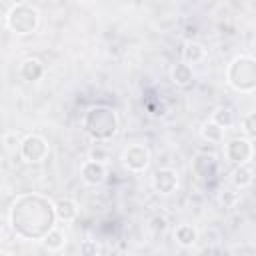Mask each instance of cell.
<instances>
[{"label":"cell","mask_w":256,"mask_h":256,"mask_svg":"<svg viewBox=\"0 0 256 256\" xmlns=\"http://www.w3.org/2000/svg\"><path fill=\"white\" fill-rule=\"evenodd\" d=\"M54 202L36 192L18 196L10 208V226L24 240H42L54 228Z\"/></svg>","instance_id":"1"},{"label":"cell","mask_w":256,"mask_h":256,"mask_svg":"<svg viewBox=\"0 0 256 256\" xmlns=\"http://www.w3.org/2000/svg\"><path fill=\"white\" fill-rule=\"evenodd\" d=\"M82 128L96 142L112 140L120 128L118 114L110 106H92L82 118Z\"/></svg>","instance_id":"2"},{"label":"cell","mask_w":256,"mask_h":256,"mask_svg":"<svg viewBox=\"0 0 256 256\" xmlns=\"http://www.w3.org/2000/svg\"><path fill=\"white\" fill-rule=\"evenodd\" d=\"M228 84L238 92H252L256 88V60L252 56H236L226 68Z\"/></svg>","instance_id":"3"},{"label":"cell","mask_w":256,"mask_h":256,"mask_svg":"<svg viewBox=\"0 0 256 256\" xmlns=\"http://www.w3.org/2000/svg\"><path fill=\"white\" fill-rule=\"evenodd\" d=\"M38 10L30 4H14L6 14V26L20 36L32 34L38 28Z\"/></svg>","instance_id":"4"},{"label":"cell","mask_w":256,"mask_h":256,"mask_svg":"<svg viewBox=\"0 0 256 256\" xmlns=\"http://www.w3.org/2000/svg\"><path fill=\"white\" fill-rule=\"evenodd\" d=\"M18 152L26 162L36 164V162H42L48 156V142L40 134H28V136L22 138Z\"/></svg>","instance_id":"5"},{"label":"cell","mask_w":256,"mask_h":256,"mask_svg":"<svg viewBox=\"0 0 256 256\" xmlns=\"http://www.w3.org/2000/svg\"><path fill=\"white\" fill-rule=\"evenodd\" d=\"M122 162L130 172H144L150 164V150L144 144H132L124 150Z\"/></svg>","instance_id":"6"},{"label":"cell","mask_w":256,"mask_h":256,"mask_svg":"<svg viewBox=\"0 0 256 256\" xmlns=\"http://www.w3.org/2000/svg\"><path fill=\"white\" fill-rule=\"evenodd\" d=\"M224 152H226V158L230 160V162H234V164H244V162H248L250 158H252V140L250 138H232L228 144H226V148H224Z\"/></svg>","instance_id":"7"},{"label":"cell","mask_w":256,"mask_h":256,"mask_svg":"<svg viewBox=\"0 0 256 256\" xmlns=\"http://www.w3.org/2000/svg\"><path fill=\"white\" fill-rule=\"evenodd\" d=\"M152 186L158 194H172L178 188V172L174 168H158L152 176Z\"/></svg>","instance_id":"8"},{"label":"cell","mask_w":256,"mask_h":256,"mask_svg":"<svg viewBox=\"0 0 256 256\" xmlns=\"http://www.w3.org/2000/svg\"><path fill=\"white\" fill-rule=\"evenodd\" d=\"M192 168L200 178H212L218 172V160L214 154L208 152H198L192 160Z\"/></svg>","instance_id":"9"},{"label":"cell","mask_w":256,"mask_h":256,"mask_svg":"<svg viewBox=\"0 0 256 256\" xmlns=\"http://www.w3.org/2000/svg\"><path fill=\"white\" fill-rule=\"evenodd\" d=\"M80 174H82V180L90 186H98L106 180V164L104 162H98V160H86L80 168Z\"/></svg>","instance_id":"10"},{"label":"cell","mask_w":256,"mask_h":256,"mask_svg":"<svg viewBox=\"0 0 256 256\" xmlns=\"http://www.w3.org/2000/svg\"><path fill=\"white\" fill-rule=\"evenodd\" d=\"M54 214H56V220L72 222L78 216V204L72 198H58L54 202Z\"/></svg>","instance_id":"11"},{"label":"cell","mask_w":256,"mask_h":256,"mask_svg":"<svg viewBox=\"0 0 256 256\" xmlns=\"http://www.w3.org/2000/svg\"><path fill=\"white\" fill-rule=\"evenodd\" d=\"M20 76L26 82H36L44 76V64L38 58H26L20 66Z\"/></svg>","instance_id":"12"},{"label":"cell","mask_w":256,"mask_h":256,"mask_svg":"<svg viewBox=\"0 0 256 256\" xmlns=\"http://www.w3.org/2000/svg\"><path fill=\"white\" fill-rule=\"evenodd\" d=\"M170 76H172V82H174L176 86L184 88V86L192 84V78H194V70H192V66H190V64H186V62L182 60V62L174 64V68H172Z\"/></svg>","instance_id":"13"},{"label":"cell","mask_w":256,"mask_h":256,"mask_svg":"<svg viewBox=\"0 0 256 256\" xmlns=\"http://www.w3.org/2000/svg\"><path fill=\"white\" fill-rule=\"evenodd\" d=\"M174 240L182 246V248H190L198 242V230L192 224H180L174 230Z\"/></svg>","instance_id":"14"},{"label":"cell","mask_w":256,"mask_h":256,"mask_svg":"<svg viewBox=\"0 0 256 256\" xmlns=\"http://www.w3.org/2000/svg\"><path fill=\"white\" fill-rule=\"evenodd\" d=\"M206 56V50L202 44H198L196 40H186L184 48H182V60L186 64H196Z\"/></svg>","instance_id":"15"},{"label":"cell","mask_w":256,"mask_h":256,"mask_svg":"<svg viewBox=\"0 0 256 256\" xmlns=\"http://www.w3.org/2000/svg\"><path fill=\"white\" fill-rule=\"evenodd\" d=\"M252 180H254V176H252V166H250L248 162L238 164V168L232 172V184H234L236 188H246V186L252 184Z\"/></svg>","instance_id":"16"},{"label":"cell","mask_w":256,"mask_h":256,"mask_svg":"<svg viewBox=\"0 0 256 256\" xmlns=\"http://www.w3.org/2000/svg\"><path fill=\"white\" fill-rule=\"evenodd\" d=\"M212 122H216L220 128H230L234 124V110L228 108V106H218L214 112H212Z\"/></svg>","instance_id":"17"},{"label":"cell","mask_w":256,"mask_h":256,"mask_svg":"<svg viewBox=\"0 0 256 256\" xmlns=\"http://www.w3.org/2000/svg\"><path fill=\"white\" fill-rule=\"evenodd\" d=\"M200 134H202V138H204V140L214 142V144H220V142H222V138H224V128H220L216 122L208 120V122L202 126Z\"/></svg>","instance_id":"18"},{"label":"cell","mask_w":256,"mask_h":256,"mask_svg":"<svg viewBox=\"0 0 256 256\" xmlns=\"http://www.w3.org/2000/svg\"><path fill=\"white\" fill-rule=\"evenodd\" d=\"M42 244H44L48 250H60V248H64V244H66V236H64L58 228H52V230H48L46 236L42 238Z\"/></svg>","instance_id":"19"},{"label":"cell","mask_w":256,"mask_h":256,"mask_svg":"<svg viewBox=\"0 0 256 256\" xmlns=\"http://www.w3.org/2000/svg\"><path fill=\"white\" fill-rule=\"evenodd\" d=\"M2 142H4L6 150H10V152H16V150L20 148V142H22V138H20L16 132H8V134H4Z\"/></svg>","instance_id":"20"},{"label":"cell","mask_w":256,"mask_h":256,"mask_svg":"<svg viewBox=\"0 0 256 256\" xmlns=\"http://www.w3.org/2000/svg\"><path fill=\"white\" fill-rule=\"evenodd\" d=\"M148 228H150V232L152 234H164L166 232V228H168V222H166V218H162V216H154L152 220H150V224H148Z\"/></svg>","instance_id":"21"},{"label":"cell","mask_w":256,"mask_h":256,"mask_svg":"<svg viewBox=\"0 0 256 256\" xmlns=\"http://www.w3.org/2000/svg\"><path fill=\"white\" fill-rule=\"evenodd\" d=\"M80 254H84V256H96V254H100V246L94 240H84L80 244Z\"/></svg>","instance_id":"22"},{"label":"cell","mask_w":256,"mask_h":256,"mask_svg":"<svg viewBox=\"0 0 256 256\" xmlns=\"http://www.w3.org/2000/svg\"><path fill=\"white\" fill-rule=\"evenodd\" d=\"M244 130H246V134H248L250 140L256 136V114H254V112H250V114L244 118Z\"/></svg>","instance_id":"23"},{"label":"cell","mask_w":256,"mask_h":256,"mask_svg":"<svg viewBox=\"0 0 256 256\" xmlns=\"http://www.w3.org/2000/svg\"><path fill=\"white\" fill-rule=\"evenodd\" d=\"M106 158H108V152H106V150H102V148H94V150L90 152V160L106 162Z\"/></svg>","instance_id":"24"},{"label":"cell","mask_w":256,"mask_h":256,"mask_svg":"<svg viewBox=\"0 0 256 256\" xmlns=\"http://www.w3.org/2000/svg\"><path fill=\"white\" fill-rule=\"evenodd\" d=\"M76 2H82V4H90V2H94V0H76Z\"/></svg>","instance_id":"25"},{"label":"cell","mask_w":256,"mask_h":256,"mask_svg":"<svg viewBox=\"0 0 256 256\" xmlns=\"http://www.w3.org/2000/svg\"><path fill=\"white\" fill-rule=\"evenodd\" d=\"M0 242H2V228H0Z\"/></svg>","instance_id":"26"}]
</instances>
